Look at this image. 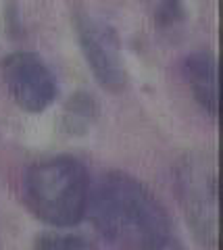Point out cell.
I'll return each mask as SVG.
<instances>
[{"label":"cell","instance_id":"obj_3","mask_svg":"<svg viewBox=\"0 0 223 250\" xmlns=\"http://www.w3.org/2000/svg\"><path fill=\"white\" fill-rule=\"evenodd\" d=\"M180 205L203 246L217 248V171L204 154H192L178 171Z\"/></svg>","mask_w":223,"mask_h":250},{"label":"cell","instance_id":"obj_1","mask_svg":"<svg viewBox=\"0 0 223 250\" xmlns=\"http://www.w3.org/2000/svg\"><path fill=\"white\" fill-rule=\"evenodd\" d=\"M98 231L115 246L127 250H148L169 240V219L163 205L138 179L109 173L90 194Z\"/></svg>","mask_w":223,"mask_h":250},{"label":"cell","instance_id":"obj_5","mask_svg":"<svg viewBox=\"0 0 223 250\" xmlns=\"http://www.w3.org/2000/svg\"><path fill=\"white\" fill-rule=\"evenodd\" d=\"M81 48L90 69L104 88L119 90L125 82L121 61V46L115 31L98 19H81L80 23Z\"/></svg>","mask_w":223,"mask_h":250},{"label":"cell","instance_id":"obj_7","mask_svg":"<svg viewBox=\"0 0 223 250\" xmlns=\"http://www.w3.org/2000/svg\"><path fill=\"white\" fill-rule=\"evenodd\" d=\"M36 250H90V244L80 236H44Z\"/></svg>","mask_w":223,"mask_h":250},{"label":"cell","instance_id":"obj_2","mask_svg":"<svg viewBox=\"0 0 223 250\" xmlns=\"http://www.w3.org/2000/svg\"><path fill=\"white\" fill-rule=\"evenodd\" d=\"M25 200L44 223L71 228L88 210L90 184L86 167L71 156H55L27 171Z\"/></svg>","mask_w":223,"mask_h":250},{"label":"cell","instance_id":"obj_6","mask_svg":"<svg viewBox=\"0 0 223 250\" xmlns=\"http://www.w3.org/2000/svg\"><path fill=\"white\" fill-rule=\"evenodd\" d=\"M183 75L196 103L213 117L217 115V62L209 52H196L183 62Z\"/></svg>","mask_w":223,"mask_h":250},{"label":"cell","instance_id":"obj_8","mask_svg":"<svg viewBox=\"0 0 223 250\" xmlns=\"http://www.w3.org/2000/svg\"><path fill=\"white\" fill-rule=\"evenodd\" d=\"M148 250H175V248L169 244V240H167V242H163V244H159V246H155V248H148Z\"/></svg>","mask_w":223,"mask_h":250},{"label":"cell","instance_id":"obj_4","mask_svg":"<svg viewBox=\"0 0 223 250\" xmlns=\"http://www.w3.org/2000/svg\"><path fill=\"white\" fill-rule=\"evenodd\" d=\"M6 92L23 111L42 113L57 96V82L46 62L32 52H15L2 65Z\"/></svg>","mask_w":223,"mask_h":250}]
</instances>
